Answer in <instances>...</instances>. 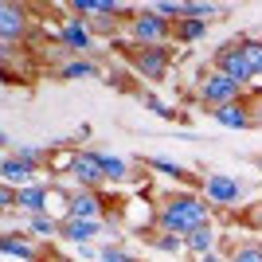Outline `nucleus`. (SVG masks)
I'll list each match as a JSON object with an SVG mask.
<instances>
[{"mask_svg": "<svg viewBox=\"0 0 262 262\" xmlns=\"http://www.w3.org/2000/svg\"><path fill=\"white\" fill-rule=\"evenodd\" d=\"M161 227L168 231V235H184V231H196L208 223V204L196 196H172L168 204L161 208Z\"/></svg>", "mask_w": 262, "mask_h": 262, "instance_id": "1", "label": "nucleus"}, {"mask_svg": "<svg viewBox=\"0 0 262 262\" xmlns=\"http://www.w3.org/2000/svg\"><path fill=\"white\" fill-rule=\"evenodd\" d=\"M239 90H243V82H235V78H227V75H208V82L200 86V98L208 102V106H231V102L239 98Z\"/></svg>", "mask_w": 262, "mask_h": 262, "instance_id": "2", "label": "nucleus"}, {"mask_svg": "<svg viewBox=\"0 0 262 262\" xmlns=\"http://www.w3.org/2000/svg\"><path fill=\"white\" fill-rule=\"evenodd\" d=\"M215 67H219V75L235 78V82H247V78H251V63H247V55H243V43H223L215 51Z\"/></svg>", "mask_w": 262, "mask_h": 262, "instance_id": "3", "label": "nucleus"}, {"mask_svg": "<svg viewBox=\"0 0 262 262\" xmlns=\"http://www.w3.org/2000/svg\"><path fill=\"white\" fill-rule=\"evenodd\" d=\"M168 32H172V24L164 20L161 12H141V16H133V35H137L141 43H149V47L164 43Z\"/></svg>", "mask_w": 262, "mask_h": 262, "instance_id": "4", "label": "nucleus"}, {"mask_svg": "<svg viewBox=\"0 0 262 262\" xmlns=\"http://www.w3.org/2000/svg\"><path fill=\"white\" fill-rule=\"evenodd\" d=\"M133 67L141 71L145 78H164V71H168V47H141V51L133 55Z\"/></svg>", "mask_w": 262, "mask_h": 262, "instance_id": "5", "label": "nucleus"}, {"mask_svg": "<svg viewBox=\"0 0 262 262\" xmlns=\"http://www.w3.org/2000/svg\"><path fill=\"white\" fill-rule=\"evenodd\" d=\"M208 200L211 204H239V196H243V188H239V180H231V176H208Z\"/></svg>", "mask_w": 262, "mask_h": 262, "instance_id": "6", "label": "nucleus"}, {"mask_svg": "<svg viewBox=\"0 0 262 262\" xmlns=\"http://www.w3.org/2000/svg\"><path fill=\"white\" fill-rule=\"evenodd\" d=\"M71 172H75V180L78 184H86V188H94L102 180V157H94V153H82V157H75L71 161Z\"/></svg>", "mask_w": 262, "mask_h": 262, "instance_id": "7", "label": "nucleus"}, {"mask_svg": "<svg viewBox=\"0 0 262 262\" xmlns=\"http://www.w3.org/2000/svg\"><path fill=\"white\" fill-rule=\"evenodd\" d=\"M211 118H215L219 125H227V129H247V125H254V114H247V110H243L239 102H231V106L211 110Z\"/></svg>", "mask_w": 262, "mask_h": 262, "instance_id": "8", "label": "nucleus"}, {"mask_svg": "<svg viewBox=\"0 0 262 262\" xmlns=\"http://www.w3.org/2000/svg\"><path fill=\"white\" fill-rule=\"evenodd\" d=\"M59 39H63V47H71V51H90V28L78 24V20H67Z\"/></svg>", "mask_w": 262, "mask_h": 262, "instance_id": "9", "label": "nucleus"}, {"mask_svg": "<svg viewBox=\"0 0 262 262\" xmlns=\"http://www.w3.org/2000/svg\"><path fill=\"white\" fill-rule=\"evenodd\" d=\"M0 32H4V43L20 39V35H24V8L4 4V8H0Z\"/></svg>", "mask_w": 262, "mask_h": 262, "instance_id": "10", "label": "nucleus"}, {"mask_svg": "<svg viewBox=\"0 0 262 262\" xmlns=\"http://www.w3.org/2000/svg\"><path fill=\"white\" fill-rule=\"evenodd\" d=\"M63 235L71 243H90L94 235H98V223H94V219H67V223H63Z\"/></svg>", "mask_w": 262, "mask_h": 262, "instance_id": "11", "label": "nucleus"}, {"mask_svg": "<svg viewBox=\"0 0 262 262\" xmlns=\"http://www.w3.org/2000/svg\"><path fill=\"white\" fill-rule=\"evenodd\" d=\"M98 215V196L94 192H78L71 200V219H94Z\"/></svg>", "mask_w": 262, "mask_h": 262, "instance_id": "12", "label": "nucleus"}, {"mask_svg": "<svg viewBox=\"0 0 262 262\" xmlns=\"http://www.w3.org/2000/svg\"><path fill=\"white\" fill-rule=\"evenodd\" d=\"M43 204H47V192H43L39 184H28V188L20 192V208H28L32 215H39V211H43Z\"/></svg>", "mask_w": 262, "mask_h": 262, "instance_id": "13", "label": "nucleus"}, {"mask_svg": "<svg viewBox=\"0 0 262 262\" xmlns=\"http://www.w3.org/2000/svg\"><path fill=\"white\" fill-rule=\"evenodd\" d=\"M28 176H32V164L28 161H20V157H4V180H8V184H16V180H28Z\"/></svg>", "mask_w": 262, "mask_h": 262, "instance_id": "14", "label": "nucleus"}, {"mask_svg": "<svg viewBox=\"0 0 262 262\" xmlns=\"http://www.w3.org/2000/svg\"><path fill=\"white\" fill-rule=\"evenodd\" d=\"M211 243H215V235H211V227L204 223V227H196V231H188V247L196 254H208L211 251Z\"/></svg>", "mask_w": 262, "mask_h": 262, "instance_id": "15", "label": "nucleus"}, {"mask_svg": "<svg viewBox=\"0 0 262 262\" xmlns=\"http://www.w3.org/2000/svg\"><path fill=\"white\" fill-rule=\"evenodd\" d=\"M94 75H98V67L86 63V59H75V63L63 67V78H94Z\"/></svg>", "mask_w": 262, "mask_h": 262, "instance_id": "16", "label": "nucleus"}, {"mask_svg": "<svg viewBox=\"0 0 262 262\" xmlns=\"http://www.w3.org/2000/svg\"><path fill=\"white\" fill-rule=\"evenodd\" d=\"M243 55L251 63V75H262V39H247L243 43Z\"/></svg>", "mask_w": 262, "mask_h": 262, "instance_id": "17", "label": "nucleus"}, {"mask_svg": "<svg viewBox=\"0 0 262 262\" xmlns=\"http://www.w3.org/2000/svg\"><path fill=\"white\" fill-rule=\"evenodd\" d=\"M231 262H262V247L258 243H243L231 251Z\"/></svg>", "mask_w": 262, "mask_h": 262, "instance_id": "18", "label": "nucleus"}, {"mask_svg": "<svg viewBox=\"0 0 262 262\" xmlns=\"http://www.w3.org/2000/svg\"><path fill=\"white\" fill-rule=\"evenodd\" d=\"M0 247H4V254H20V258H32V254H35L24 239H12V235H4V239H0Z\"/></svg>", "mask_w": 262, "mask_h": 262, "instance_id": "19", "label": "nucleus"}, {"mask_svg": "<svg viewBox=\"0 0 262 262\" xmlns=\"http://www.w3.org/2000/svg\"><path fill=\"white\" fill-rule=\"evenodd\" d=\"M184 16H188V20L208 24V16H215V4H184Z\"/></svg>", "mask_w": 262, "mask_h": 262, "instance_id": "20", "label": "nucleus"}, {"mask_svg": "<svg viewBox=\"0 0 262 262\" xmlns=\"http://www.w3.org/2000/svg\"><path fill=\"white\" fill-rule=\"evenodd\" d=\"M204 32H208V24H200V20H184L176 35H180V39H200Z\"/></svg>", "mask_w": 262, "mask_h": 262, "instance_id": "21", "label": "nucleus"}, {"mask_svg": "<svg viewBox=\"0 0 262 262\" xmlns=\"http://www.w3.org/2000/svg\"><path fill=\"white\" fill-rule=\"evenodd\" d=\"M102 172H106L110 180H121V176H125V161H118V157H102Z\"/></svg>", "mask_w": 262, "mask_h": 262, "instance_id": "22", "label": "nucleus"}, {"mask_svg": "<svg viewBox=\"0 0 262 262\" xmlns=\"http://www.w3.org/2000/svg\"><path fill=\"white\" fill-rule=\"evenodd\" d=\"M32 231H35V235H55V231H59V223H55V219H47V215H32Z\"/></svg>", "mask_w": 262, "mask_h": 262, "instance_id": "23", "label": "nucleus"}, {"mask_svg": "<svg viewBox=\"0 0 262 262\" xmlns=\"http://www.w3.org/2000/svg\"><path fill=\"white\" fill-rule=\"evenodd\" d=\"M149 164H153V168H161V172H168V176H184V168H180V164H176V161H164V157H153Z\"/></svg>", "mask_w": 262, "mask_h": 262, "instance_id": "24", "label": "nucleus"}, {"mask_svg": "<svg viewBox=\"0 0 262 262\" xmlns=\"http://www.w3.org/2000/svg\"><path fill=\"white\" fill-rule=\"evenodd\" d=\"M86 28H94V32H114V28H118V20H114V16H94Z\"/></svg>", "mask_w": 262, "mask_h": 262, "instance_id": "25", "label": "nucleus"}, {"mask_svg": "<svg viewBox=\"0 0 262 262\" xmlns=\"http://www.w3.org/2000/svg\"><path fill=\"white\" fill-rule=\"evenodd\" d=\"M157 12H161L164 20H168V16L176 20V16H184V4H172V0H164V4H157Z\"/></svg>", "mask_w": 262, "mask_h": 262, "instance_id": "26", "label": "nucleus"}, {"mask_svg": "<svg viewBox=\"0 0 262 262\" xmlns=\"http://www.w3.org/2000/svg\"><path fill=\"white\" fill-rule=\"evenodd\" d=\"M102 262H133V258L125 251H118V247H106V251H102Z\"/></svg>", "mask_w": 262, "mask_h": 262, "instance_id": "27", "label": "nucleus"}, {"mask_svg": "<svg viewBox=\"0 0 262 262\" xmlns=\"http://www.w3.org/2000/svg\"><path fill=\"white\" fill-rule=\"evenodd\" d=\"M16 157H20V161H28V164H32V168H35V164H39V157H43V153H39V149H28V145H24V149H16Z\"/></svg>", "mask_w": 262, "mask_h": 262, "instance_id": "28", "label": "nucleus"}, {"mask_svg": "<svg viewBox=\"0 0 262 262\" xmlns=\"http://www.w3.org/2000/svg\"><path fill=\"white\" fill-rule=\"evenodd\" d=\"M157 247H161V251H180V247H184V243H180V239H176V235H164V239H157Z\"/></svg>", "mask_w": 262, "mask_h": 262, "instance_id": "29", "label": "nucleus"}, {"mask_svg": "<svg viewBox=\"0 0 262 262\" xmlns=\"http://www.w3.org/2000/svg\"><path fill=\"white\" fill-rule=\"evenodd\" d=\"M145 106L153 110V114H161V118H172V110L164 106V102H157V98H145Z\"/></svg>", "mask_w": 262, "mask_h": 262, "instance_id": "30", "label": "nucleus"}, {"mask_svg": "<svg viewBox=\"0 0 262 262\" xmlns=\"http://www.w3.org/2000/svg\"><path fill=\"white\" fill-rule=\"evenodd\" d=\"M71 8H75V12H98V0H75Z\"/></svg>", "mask_w": 262, "mask_h": 262, "instance_id": "31", "label": "nucleus"}, {"mask_svg": "<svg viewBox=\"0 0 262 262\" xmlns=\"http://www.w3.org/2000/svg\"><path fill=\"white\" fill-rule=\"evenodd\" d=\"M0 200H4V208H12V204H20V196H16V192H12L8 184H4V192H0Z\"/></svg>", "mask_w": 262, "mask_h": 262, "instance_id": "32", "label": "nucleus"}, {"mask_svg": "<svg viewBox=\"0 0 262 262\" xmlns=\"http://www.w3.org/2000/svg\"><path fill=\"white\" fill-rule=\"evenodd\" d=\"M254 125H262V98L254 102Z\"/></svg>", "mask_w": 262, "mask_h": 262, "instance_id": "33", "label": "nucleus"}, {"mask_svg": "<svg viewBox=\"0 0 262 262\" xmlns=\"http://www.w3.org/2000/svg\"><path fill=\"white\" fill-rule=\"evenodd\" d=\"M200 262H219V258H215V254H200Z\"/></svg>", "mask_w": 262, "mask_h": 262, "instance_id": "34", "label": "nucleus"}, {"mask_svg": "<svg viewBox=\"0 0 262 262\" xmlns=\"http://www.w3.org/2000/svg\"><path fill=\"white\" fill-rule=\"evenodd\" d=\"M254 223H262V208H258V211H254Z\"/></svg>", "mask_w": 262, "mask_h": 262, "instance_id": "35", "label": "nucleus"}, {"mask_svg": "<svg viewBox=\"0 0 262 262\" xmlns=\"http://www.w3.org/2000/svg\"><path fill=\"white\" fill-rule=\"evenodd\" d=\"M59 262H67V258H59Z\"/></svg>", "mask_w": 262, "mask_h": 262, "instance_id": "36", "label": "nucleus"}]
</instances>
